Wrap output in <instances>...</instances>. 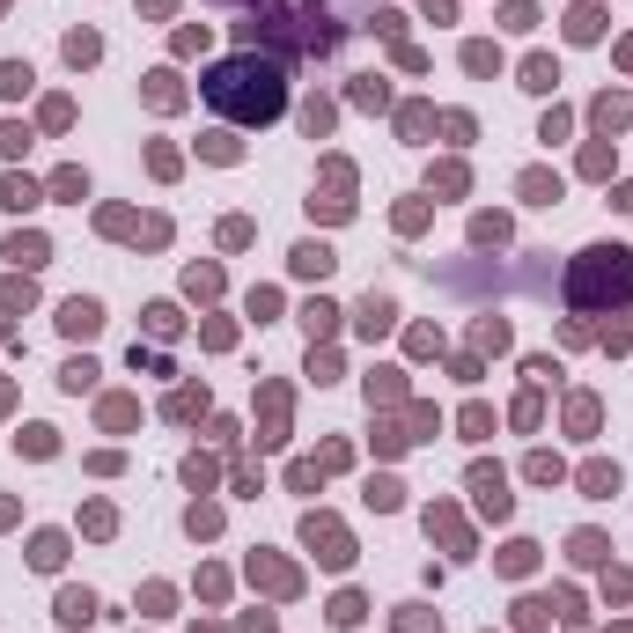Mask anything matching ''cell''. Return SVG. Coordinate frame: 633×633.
<instances>
[{
	"label": "cell",
	"instance_id": "obj_42",
	"mask_svg": "<svg viewBox=\"0 0 633 633\" xmlns=\"http://www.w3.org/2000/svg\"><path fill=\"white\" fill-rule=\"evenodd\" d=\"M398 126H406V133H427L435 110H427V103H406V110H398Z\"/></svg>",
	"mask_w": 633,
	"mask_h": 633
},
{
	"label": "cell",
	"instance_id": "obj_19",
	"mask_svg": "<svg viewBox=\"0 0 633 633\" xmlns=\"http://www.w3.org/2000/svg\"><path fill=\"white\" fill-rule=\"evenodd\" d=\"M177 96H185L177 74H148V103H155V110H177Z\"/></svg>",
	"mask_w": 633,
	"mask_h": 633
},
{
	"label": "cell",
	"instance_id": "obj_37",
	"mask_svg": "<svg viewBox=\"0 0 633 633\" xmlns=\"http://www.w3.org/2000/svg\"><path fill=\"white\" fill-rule=\"evenodd\" d=\"M515 626H523V633H545V604L523 597V604H515Z\"/></svg>",
	"mask_w": 633,
	"mask_h": 633
},
{
	"label": "cell",
	"instance_id": "obj_7",
	"mask_svg": "<svg viewBox=\"0 0 633 633\" xmlns=\"http://www.w3.org/2000/svg\"><path fill=\"white\" fill-rule=\"evenodd\" d=\"M251 582H265L273 597H295V567H280V560H265V552H251Z\"/></svg>",
	"mask_w": 633,
	"mask_h": 633
},
{
	"label": "cell",
	"instance_id": "obj_21",
	"mask_svg": "<svg viewBox=\"0 0 633 633\" xmlns=\"http://www.w3.org/2000/svg\"><path fill=\"white\" fill-rule=\"evenodd\" d=\"M162 413H169V420H199V413H206V390H177Z\"/></svg>",
	"mask_w": 633,
	"mask_h": 633
},
{
	"label": "cell",
	"instance_id": "obj_48",
	"mask_svg": "<svg viewBox=\"0 0 633 633\" xmlns=\"http://www.w3.org/2000/svg\"><path fill=\"white\" fill-rule=\"evenodd\" d=\"M302 126H310V140H317V133L331 126V103H302Z\"/></svg>",
	"mask_w": 633,
	"mask_h": 633
},
{
	"label": "cell",
	"instance_id": "obj_30",
	"mask_svg": "<svg viewBox=\"0 0 633 633\" xmlns=\"http://www.w3.org/2000/svg\"><path fill=\"white\" fill-rule=\"evenodd\" d=\"M604 552H611V545H604V538H597V531H574V560H582V567H597V560H604Z\"/></svg>",
	"mask_w": 633,
	"mask_h": 633
},
{
	"label": "cell",
	"instance_id": "obj_10",
	"mask_svg": "<svg viewBox=\"0 0 633 633\" xmlns=\"http://www.w3.org/2000/svg\"><path fill=\"white\" fill-rule=\"evenodd\" d=\"M331 265H339V258H331V244H295V273H302V280H324Z\"/></svg>",
	"mask_w": 633,
	"mask_h": 633
},
{
	"label": "cell",
	"instance_id": "obj_29",
	"mask_svg": "<svg viewBox=\"0 0 633 633\" xmlns=\"http://www.w3.org/2000/svg\"><path fill=\"white\" fill-rule=\"evenodd\" d=\"M472 244H508V221H501V214H479V221H472Z\"/></svg>",
	"mask_w": 633,
	"mask_h": 633
},
{
	"label": "cell",
	"instance_id": "obj_34",
	"mask_svg": "<svg viewBox=\"0 0 633 633\" xmlns=\"http://www.w3.org/2000/svg\"><path fill=\"white\" fill-rule=\"evenodd\" d=\"M82 531H89V538H110V531H119V515H110V508H103V501H96V508H89V515H82Z\"/></svg>",
	"mask_w": 633,
	"mask_h": 633
},
{
	"label": "cell",
	"instance_id": "obj_28",
	"mask_svg": "<svg viewBox=\"0 0 633 633\" xmlns=\"http://www.w3.org/2000/svg\"><path fill=\"white\" fill-rule=\"evenodd\" d=\"M52 192H60V199H74V206H82V199H89V177H82V169H60V177H52Z\"/></svg>",
	"mask_w": 633,
	"mask_h": 633
},
{
	"label": "cell",
	"instance_id": "obj_5",
	"mask_svg": "<svg viewBox=\"0 0 633 633\" xmlns=\"http://www.w3.org/2000/svg\"><path fill=\"white\" fill-rule=\"evenodd\" d=\"M472 494H479V508H486V515H494V523H501V515H508V508H515V501H508V486H501V472H494V465H472Z\"/></svg>",
	"mask_w": 633,
	"mask_h": 633
},
{
	"label": "cell",
	"instance_id": "obj_16",
	"mask_svg": "<svg viewBox=\"0 0 633 633\" xmlns=\"http://www.w3.org/2000/svg\"><path fill=\"white\" fill-rule=\"evenodd\" d=\"M30 60H0V96H30Z\"/></svg>",
	"mask_w": 633,
	"mask_h": 633
},
{
	"label": "cell",
	"instance_id": "obj_18",
	"mask_svg": "<svg viewBox=\"0 0 633 633\" xmlns=\"http://www.w3.org/2000/svg\"><path fill=\"white\" fill-rule=\"evenodd\" d=\"M582 494H590V501L619 494V465H590V472H582Z\"/></svg>",
	"mask_w": 633,
	"mask_h": 633
},
{
	"label": "cell",
	"instance_id": "obj_15",
	"mask_svg": "<svg viewBox=\"0 0 633 633\" xmlns=\"http://www.w3.org/2000/svg\"><path fill=\"white\" fill-rule=\"evenodd\" d=\"M185 531H192V538H214V531H221V508H214V501H192V508H185Z\"/></svg>",
	"mask_w": 633,
	"mask_h": 633
},
{
	"label": "cell",
	"instance_id": "obj_49",
	"mask_svg": "<svg viewBox=\"0 0 633 633\" xmlns=\"http://www.w3.org/2000/svg\"><path fill=\"white\" fill-rule=\"evenodd\" d=\"M420 8H427L435 23H449V8H456V0H420Z\"/></svg>",
	"mask_w": 633,
	"mask_h": 633
},
{
	"label": "cell",
	"instance_id": "obj_41",
	"mask_svg": "<svg viewBox=\"0 0 633 633\" xmlns=\"http://www.w3.org/2000/svg\"><path fill=\"white\" fill-rule=\"evenodd\" d=\"M501 23H508V30H531V23H538V8H531V0H508Z\"/></svg>",
	"mask_w": 633,
	"mask_h": 633
},
{
	"label": "cell",
	"instance_id": "obj_50",
	"mask_svg": "<svg viewBox=\"0 0 633 633\" xmlns=\"http://www.w3.org/2000/svg\"><path fill=\"white\" fill-rule=\"evenodd\" d=\"M140 8H148V15H169V8H177V0H140Z\"/></svg>",
	"mask_w": 633,
	"mask_h": 633
},
{
	"label": "cell",
	"instance_id": "obj_24",
	"mask_svg": "<svg viewBox=\"0 0 633 633\" xmlns=\"http://www.w3.org/2000/svg\"><path fill=\"white\" fill-rule=\"evenodd\" d=\"M96 52H103V37H96V30H74V37H67V60H74V67H89Z\"/></svg>",
	"mask_w": 633,
	"mask_h": 633
},
{
	"label": "cell",
	"instance_id": "obj_46",
	"mask_svg": "<svg viewBox=\"0 0 633 633\" xmlns=\"http://www.w3.org/2000/svg\"><path fill=\"white\" fill-rule=\"evenodd\" d=\"M23 449H30V456H52L60 442H52V427H23Z\"/></svg>",
	"mask_w": 633,
	"mask_h": 633
},
{
	"label": "cell",
	"instance_id": "obj_35",
	"mask_svg": "<svg viewBox=\"0 0 633 633\" xmlns=\"http://www.w3.org/2000/svg\"><path fill=\"white\" fill-rule=\"evenodd\" d=\"M185 287H192V295H221V273H214V265H192Z\"/></svg>",
	"mask_w": 633,
	"mask_h": 633
},
{
	"label": "cell",
	"instance_id": "obj_40",
	"mask_svg": "<svg viewBox=\"0 0 633 633\" xmlns=\"http://www.w3.org/2000/svg\"><path fill=\"white\" fill-rule=\"evenodd\" d=\"M60 383H67V390H89V383H96V361H67Z\"/></svg>",
	"mask_w": 633,
	"mask_h": 633
},
{
	"label": "cell",
	"instance_id": "obj_51",
	"mask_svg": "<svg viewBox=\"0 0 633 633\" xmlns=\"http://www.w3.org/2000/svg\"><path fill=\"white\" fill-rule=\"evenodd\" d=\"M619 206H626V214H633V185H626V192H619Z\"/></svg>",
	"mask_w": 633,
	"mask_h": 633
},
{
	"label": "cell",
	"instance_id": "obj_13",
	"mask_svg": "<svg viewBox=\"0 0 633 633\" xmlns=\"http://www.w3.org/2000/svg\"><path fill=\"white\" fill-rule=\"evenodd\" d=\"M390 324H398V302H390V295H369V302H361V331L376 339V331H390Z\"/></svg>",
	"mask_w": 633,
	"mask_h": 633
},
{
	"label": "cell",
	"instance_id": "obj_26",
	"mask_svg": "<svg viewBox=\"0 0 633 633\" xmlns=\"http://www.w3.org/2000/svg\"><path fill=\"white\" fill-rule=\"evenodd\" d=\"M597 30H604V15H597V8H574V23H567V37H574V44H590Z\"/></svg>",
	"mask_w": 633,
	"mask_h": 633
},
{
	"label": "cell",
	"instance_id": "obj_1",
	"mask_svg": "<svg viewBox=\"0 0 633 633\" xmlns=\"http://www.w3.org/2000/svg\"><path fill=\"white\" fill-rule=\"evenodd\" d=\"M347 37V8L339 0H251L244 15V44H273L287 60H331Z\"/></svg>",
	"mask_w": 633,
	"mask_h": 633
},
{
	"label": "cell",
	"instance_id": "obj_22",
	"mask_svg": "<svg viewBox=\"0 0 633 633\" xmlns=\"http://www.w3.org/2000/svg\"><path fill=\"white\" fill-rule=\"evenodd\" d=\"M531 567H538V545H523V538L501 552V574H531Z\"/></svg>",
	"mask_w": 633,
	"mask_h": 633
},
{
	"label": "cell",
	"instance_id": "obj_44",
	"mask_svg": "<svg viewBox=\"0 0 633 633\" xmlns=\"http://www.w3.org/2000/svg\"><path fill=\"white\" fill-rule=\"evenodd\" d=\"M523 472H531L538 486H552V479H560V456H545V449H538V456H531V465H523Z\"/></svg>",
	"mask_w": 633,
	"mask_h": 633
},
{
	"label": "cell",
	"instance_id": "obj_12",
	"mask_svg": "<svg viewBox=\"0 0 633 633\" xmlns=\"http://www.w3.org/2000/svg\"><path fill=\"white\" fill-rule=\"evenodd\" d=\"M427 531H435V538H442L449 552H465V545H472V538H465V523H456L449 508H427Z\"/></svg>",
	"mask_w": 633,
	"mask_h": 633
},
{
	"label": "cell",
	"instance_id": "obj_2",
	"mask_svg": "<svg viewBox=\"0 0 633 633\" xmlns=\"http://www.w3.org/2000/svg\"><path fill=\"white\" fill-rule=\"evenodd\" d=\"M199 96H206L214 110H228L236 126H273L280 110H287V82H280L273 60H258V52H236V60H221V67L199 82Z\"/></svg>",
	"mask_w": 633,
	"mask_h": 633
},
{
	"label": "cell",
	"instance_id": "obj_3",
	"mask_svg": "<svg viewBox=\"0 0 633 633\" xmlns=\"http://www.w3.org/2000/svg\"><path fill=\"white\" fill-rule=\"evenodd\" d=\"M626 310L633 302V251L626 244H590L582 258L567 265V310H582V317H597V310Z\"/></svg>",
	"mask_w": 633,
	"mask_h": 633
},
{
	"label": "cell",
	"instance_id": "obj_17",
	"mask_svg": "<svg viewBox=\"0 0 633 633\" xmlns=\"http://www.w3.org/2000/svg\"><path fill=\"white\" fill-rule=\"evenodd\" d=\"M552 82H560V67L545 60V52H531V60H523V89H538V96H545Z\"/></svg>",
	"mask_w": 633,
	"mask_h": 633
},
{
	"label": "cell",
	"instance_id": "obj_9",
	"mask_svg": "<svg viewBox=\"0 0 633 633\" xmlns=\"http://www.w3.org/2000/svg\"><path fill=\"white\" fill-rule=\"evenodd\" d=\"M52 619H60V626H89L96 619V597L89 590H60V611H52Z\"/></svg>",
	"mask_w": 633,
	"mask_h": 633
},
{
	"label": "cell",
	"instance_id": "obj_20",
	"mask_svg": "<svg viewBox=\"0 0 633 633\" xmlns=\"http://www.w3.org/2000/svg\"><path fill=\"white\" fill-rule=\"evenodd\" d=\"M523 199H531V206H552V199H560V177H545V169H531V177H523Z\"/></svg>",
	"mask_w": 633,
	"mask_h": 633
},
{
	"label": "cell",
	"instance_id": "obj_38",
	"mask_svg": "<svg viewBox=\"0 0 633 633\" xmlns=\"http://www.w3.org/2000/svg\"><path fill=\"white\" fill-rule=\"evenodd\" d=\"M398 390H406V383H398V369H376V376H369V398H383V406H390Z\"/></svg>",
	"mask_w": 633,
	"mask_h": 633
},
{
	"label": "cell",
	"instance_id": "obj_47",
	"mask_svg": "<svg viewBox=\"0 0 633 633\" xmlns=\"http://www.w3.org/2000/svg\"><path fill=\"white\" fill-rule=\"evenodd\" d=\"M465 435H472V442L494 435V413H486V406H465Z\"/></svg>",
	"mask_w": 633,
	"mask_h": 633
},
{
	"label": "cell",
	"instance_id": "obj_11",
	"mask_svg": "<svg viewBox=\"0 0 633 633\" xmlns=\"http://www.w3.org/2000/svg\"><path fill=\"white\" fill-rule=\"evenodd\" d=\"M37 199H44V192H37L30 177H23V169H8V185H0V206H15V214H30Z\"/></svg>",
	"mask_w": 633,
	"mask_h": 633
},
{
	"label": "cell",
	"instance_id": "obj_43",
	"mask_svg": "<svg viewBox=\"0 0 633 633\" xmlns=\"http://www.w3.org/2000/svg\"><path fill=\"white\" fill-rule=\"evenodd\" d=\"M590 119H597V126H619V119H626V96H597Z\"/></svg>",
	"mask_w": 633,
	"mask_h": 633
},
{
	"label": "cell",
	"instance_id": "obj_31",
	"mask_svg": "<svg viewBox=\"0 0 633 633\" xmlns=\"http://www.w3.org/2000/svg\"><path fill=\"white\" fill-rule=\"evenodd\" d=\"M398 633H442V619H435V611H420V604H406V619H398Z\"/></svg>",
	"mask_w": 633,
	"mask_h": 633
},
{
	"label": "cell",
	"instance_id": "obj_32",
	"mask_svg": "<svg viewBox=\"0 0 633 633\" xmlns=\"http://www.w3.org/2000/svg\"><path fill=\"white\" fill-rule=\"evenodd\" d=\"M354 103H369V110H383V103H390V89H383L376 74H361V82H354Z\"/></svg>",
	"mask_w": 633,
	"mask_h": 633
},
{
	"label": "cell",
	"instance_id": "obj_39",
	"mask_svg": "<svg viewBox=\"0 0 633 633\" xmlns=\"http://www.w3.org/2000/svg\"><path fill=\"white\" fill-rule=\"evenodd\" d=\"M103 427H133V398H103Z\"/></svg>",
	"mask_w": 633,
	"mask_h": 633
},
{
	"label": "cell",
	"instance_id": "obj_23",
	"mask_svg": "<svg viewBox=\"0 0 633 633\" xmlns=\"http://www.w3.org/2000/svg\"><path fill=\"white\" fill-rule=\"evenodd\" d=\"M361 611H369V604H361L354 590H339V597H331V626H361Z\"/></svg>",
	"mask_w": 633,
	"mask_h": 633
},
{
	"label": "cell",
	"instance_id": "obj_33",
	"mask_svg": "<svg viewBox=\"0 0 633 633\" xmlns=\"http://www.w3.org/2000/svg\"><path fill=\"white\" fill-rule=\"evenodd\" d=\"M302 324H310V339H324V331L339 324V310H331V302H310V310H302Z\"/></svg>",
	"mask_w": 633,
	"mask_h": 633
},
{
	"label": "cell",
	"instance_id": "obj_36",
	"mask_svg": "<svg viewBox=\"0 0 633 633\" xmlns=\"http://www.w3.org/2000/svg\"><path fill=\"white\" fill-rule=\"evenodd\" d=\"M185 486H199V494L214 486V456H185Z\"/></svg>",
	"mask_w": 633,
	"mask_h": 633
},
{
	"label": "cell",
	"instance_id": "obj_45",
	"mask_svg": "<svg viewBox=\"0 0 633 633\" xmlns=\"http://www.w3.org/2000/svg\"><path fill=\"white\" fill-rule=\"evenodd\" d=\"M23 148H30V126L8 119V126H0V155H23Z\"/></svg>",
	"mask_w": 633,
	"mask_h": 633
},
{
	"label": "cell",
	"instance_id": "obj_8",
	"mask_svg": "<svg viewBox=\"0 0 633 633\" xmlns=\"http://www.w3.org/2000/svg\"><path fill=\"white\" fill-rule=\"evenodd\" d=\"M0 258H15L23 273H37V265L52 258V244H44V236H23V228H15V236H8V251H0Z\"/></svg>",
	"mask_w": 633,
	"mask_h": 633
},
{
	"label": "cell",
	"instance_id": "obj_27",
	"mask_svg": "<svg viewBox=\"0 0 633 633\" xmlns=\"http://www.w3.org/2000/svg\"><path fill=\"white\" fill-rule=\"evenodd\" d=\"M465 67H472V74H501V52H494V44H465Z\"/></svg>",
	"mask_w": 633,
	"mask_h": 633
},
{
	"label": "cell",
	"instance_id": "obj_6",
	"mask_svg": "<svg viewBox=\"0 0 633 633\" xmlns=\"http://www.w3.org/2000/svg\"><path fill=\"white\" fill-rule=\"evenodd\" d=\"M96 324H103V302H89V295H74V302L60 310V331H67V339H89Z\"/></svg>",
	"mask_w": 633,
	"mask_h": 633
},
{
	"label": "cell",
	"instance_id": "obj_25",
	"mask_svg": "<svg viewBox=\"0 0 633 633\" xmlns=\"http://www.w3.org/2000/svg\"><path fill=\"white\" fill-rule=\"evenodd\" d=\"M148 331H155V339H177V331H185V317L169 310V302H155V310H148Z\"/></svg>",
	"mask_w": 633,
	"mask_h": 633
},
{
	"label": "cell",
	"instance_id": "obj_14",
	"mask_svg": "<svg viewBox=\"0 0 633 633\" xmlns=\"http://www.w3.org/2000/svg\"><path fill=\"white\" fill-rule=\"evenodd\" d=\"M60 560H67V538H60V531H37V545H30V567H44V574H52Z\"/></svg>",
	"mask_w": 633,
	"mask_h": 633
},
{
	"label": "cell",
	"instance_id": "obj_4",
	"mask_svg": "<svg viewBox=\"0 0 633 633\" xmlns=\"http://www.w3.org/2000/svg\"><path fill=\"white\" fill-rule=\"evenodd\" d=\"M302 538H310V552H317L324 567H347V560H354V545H347V531H339V523H331V515H310V523H302Z\"/></svg>",
	"mask_w": 633,
	"mask_h": 633
}]
</instances>
